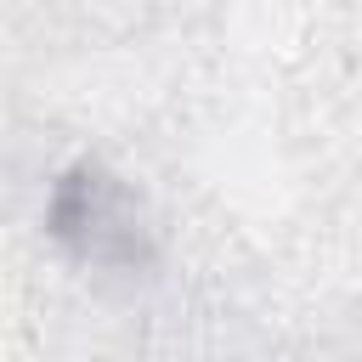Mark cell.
I'll return each instance as SVG.
<instances>
[{"label":"cell","instance_id":"cell-1","mask_svg":"<svg viewBox=\"0 0 362 362\" xmlns=\"http://www.w3.org/2000/svg\"><path fill=\"white\" fill-rule=\"evenodd\" d=\"M45 226L62 249H74L90 266H147L153 260V238L141 221L136 192L107 175L102 164H74L51 181V204H45Z\"/></svg>","mask_w":362,"mask_h":362}]
</instances>
